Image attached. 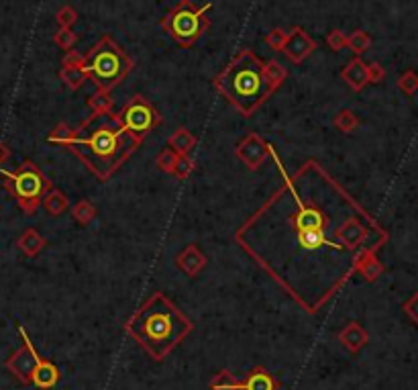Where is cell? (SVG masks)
I'll return each instance as SVG.
<instances>
[{"label":"cell","mask_w":418,"mask_h":390,"mask_svg":"<svg viewBox=\"0 0 418 390\" xmlns=\"http://www.w3.org/2000/svg\"><path fill=\"white\" fill-rule=\"evenodd\" d=\"M284 184L237 229L235 241L310 315L387 241L382 225L317 160L294 174L271 147Z\"/></svg>","instance_id":"obj_1"},{"label":"cell","mask_w":418,"mask_h":390,"mask_svg":"<svg viewBox=\"0 0 418 390\" xmlns=\"http://www.w3.org/2000/svg\"><path fill=\"white\" fill-rule=\"evenodd\" d=\"M141 143L143 139L125 129L119 115H112L110 111L90 115L74 131L67 149L78 156L98 180L106 182L141 147Z\"/></svg>","instance_id":"obj_2"},{"label":"cell","mask_w":418,"mask_h":390,"mask_svg":"<svg viewBox=\"0 0 418 390\" xmlns=\"http://www.w3.org/2000/svg\"><path fill=\"white\" fill-rule=\"evenodd\" d=\"M192 327V321L165 294L156 293L133 313L125 329L151 358L163 359Z\"/></svg>","instance_id":"obj_3"},{"label":"cell","mask_w":418,"mask_h":390,"mask_svg":"<svg viewBox=\"0 0 418 390\" xmlns=\"http://www.w3.org/2000/svg\"><path fill=\"white\" fill-rule=\"evenodd\" d=\"M263 65L265 62L253 51L243 49L212 82L219 95H223L245 117H251L278 90L267 80Z\"/></svg>","instance_id":"obj_4"},{"label":"cell","mask_w":418,"mask_h":390,"mask_svg":"<svg viewBox=\"0 0 418 390\" xmlns=\"http://www.w3.org/2000/svg\"><path fill=\"white\" fill-rule=\"evenodd\" d=\"M84 70L88 78L94 80L98 90L110 92L129 76L133 60L110 35H102L97 45L84 56Z\"/></svg>","instance_id":"obj_5"},{"label":"cell","mask_w":418,"mask_h":390,"mask_svg":"<svg viewBox=\"0 0 418 390\" xmlns=\"http://www.w3.org/2000/svg\"><path fill=\"white\" fill-rule=\"evenodd\" d=\"M2 178L6 193L17 200L21 211L27 215H35L45 195L53 188L47 176L31 160L21 163L15 172H2Z\"/></svg>","instance_id":"obj_6"},{"label":"cell","mask_w":418,"mask_h":390,"mask_svg":"<svg viewBox=\"0 0 418 390\" xmlns=\"http://www.w3.org/2000/svg\"><path fill=\"white\" fill-rule=\"evenodd\" d=\"M212 4H202L196 6L192 0H182L176 8H172L163 21L161 29L167 33L176 43L190 47L194 45L210 27V19L206 17Z\"/></svg>","instance_id":"obj_7"},{"label":"cell","mask_w":418,"mask_h":390,"mask_svg":"<svg viewBox=\"0 0 418 390\" xmlns=\"http://www.w3.org/2000/svg\"><path fill=\"white\" fill-rule=\"evenodd\" d=\"M19 331H21V335H23V339H25V346H23L12 358L8 359V368H10L23 382H33V384H37L39 389H51V387L58 382V378H60L58 368H56L51 361L39 358V354L35 352L31 339L27 337V331H25L23 327H21Z\"/></svg>","instance_id":"obj_8"},{"label":"cell","mask_w":418,"mask_h":390,"mask_svg":"<svg viewBox=\"0 0 418 390\" xmlns=\"http://www.w3.org/2000/svg\"><path fill=\"white\" fill-rule=\"evenodd\" d=\"M119 121L125 129L143 139L147 133H151L160 125L161 117L147 98L141 95H133L123 104V108L119 113Z\"/></svg>","instance_id":"obj_9"},{"label":"cell","mask_w":418,"mask_h":390,"mask_svg":"<svg viewBox=\"0 0 418 390\" xmlns=\"http://www.w3.org/2000/svg\"><path fill=\"white\" fill-rule=\"evenodd\" d=\"M235 154L249 170H258L259 165L271 156V145L265 143L258 133H249L241 139Z\"/></svg>","instance_id":"obj_10"},{"label":"cell","mask_w":418,"mask_h":390,"mask_svg":"<svg viewBox=\"0 0 418 390\" xmlns=\"http://www.w3.org/2000/svg\"><path fill=\"white\" fill-rule=\"evenodd\" d=\"M317 49V43L315 39L304 31L302 27H294L288 33V39L284 43V54L292 64H302L308 56H312Z\"/></svg>","instance_id":"obj_11"},{"label":"cell","mask_w":418,"mask_h":390,"mask_svg":"<svg viewBox=\"0 0 418 390\" xmlns=\"http://www.w3.org/2000/svg\"><path fill=\"white\" fill-rule=\"evenodd\" d=\"M176 263H178V268L184 272V274H188L190 278L194 276H198L202 270H204V266H206V256L198 250V245H186L180 254H178V258H176Z\"/></svg>","instance_id":"obj_12"},{"label":"cell","mask_w":418,"mask_h":390,"mask_svg":"<svg viewBox=\"0 0 418 390\" xmlns=\"http://www.w3.org/2000/svg\"><path fill=\"white\" fill-rule=\"evenodd\" d=\"M341 76H343V80L347 82V86L355 90V92H359V90H363L367 84H369V76H367V64L361 60V58H357L355 56L353 60L349 62V64L343 67V72H341Z\"/></svg>","instance_id":"obj_13"},{"label":"cell","mask_w":418,"mask_h":390,"mask_svg":"<svg viewBox=\"0 0 418 390\" xmlns=\"http://www.w3.org/2000/svg\"><path fill=\"white\" fill-rule=\"evenodd\" d=\"M17 245H19V250L25 254V256H37L45 245H47V241H45V237L37 231V229H27V231H23V235L17 239Z\"/></svg>","instance_id":"obj_14"},{"label":"cell","mask_w":418,"mask_h":390,"mask_svg":"<svg viewBox=\"0 0 418 390\" xmlns=\"http://www.w3.org/2000/svg\"><path fill=\"white\" fill-rule=\"evenodd\" d=\"M194 145H196V137L186 127H180L176 133H172L169 139H167V147L174 149L178 156H190Z\"/></svg>","instance_id":"obj_15"},{"label":"cell","mask_w":418,"mask_h":390,"mask_svg":"<svg viewBox=\"0 0 418 390\" xmlns=\"http://www.w3.org/2000/svg\"><path fill=\"white\" fill-rule=\"evenodd\" d=\"M278 384L274 380L271 374H267L265 370H253L243 382H239V390H276Z\"/></svg>","instance_id":"obj_16"},{"label":"cell","mask_w":418,"mask_h":390,"mask_svg":"<svg viewBox=\"0 0 418 390\" xmlns=\"http://www.w3.org/2000/svg\"><path fill=\"white\" fill-rule=\"evenodd\" d=\"M341 341L345 343L347 350L359 352V350L365 346V341H367V333L363 331V327L361 325L349 323V325L343 329V333H341Z\"/></svg>","instance_id":"obj_17"},{"label":"cell","mask_w":418,"mask_h":390,"mask_svg":"<svg viewBox=\"0 0 418 390\" xmlns=\"http://www.w3.org/2000/svg\"><path fill=\"white\" fill-rule=\"evenodd\" d=\"M41 206H43L51 217H60L62 213H65V209L69 206V200H67V196H65L62 190L51 188V190L45 195V198H43Z\"/></svg>","instance_id":"obj_18"},{"label":"cell","mask_w":418,"mask_h":390,"mask_svg":"<svg viewBox=\"0 0 418 390\" xmlns=\"http://www.w3.org/2000/svg\"><path fill=\"white\" fill-rule=\"evenodd\" d=\"M357 272H359L367 282H376V280L384 274V263L378 260L376 254H369L367 258H363V261L359 263Z\"/></svg>","instance_id":"obj_19"},{"label":"cell","mask_w":418,"mask_h":390,"mask_svg":"<svg viewBox=\"0 0 418 390\" xmlns=\"http://www.w3.org/2000/svg\"><path fill=\"white\" fill-rule=\"evenodd\" d=\"M60 80L64 82L67 88L78 90V88L88 80V74H86L84 67H67V65H62V70H60Z\"/></svg>","instance_id":"obj_20"},{"label":"cell","mask_w":418,"mask_h":390,"mask_svg":"<svg viewBox=\"0 0 418 390\" xmlns=\"http://www.w3.org/2000/svg\"><path fill=\"white\" fill-rule=\"evenodd\" d=\"M72 217L74 221H78L80 225H88L97 219V206L90 200H80L74 209H72Z\"/></svg>","instance_id":"obj_21"},{"label":"cell","mask_w":418,"mask_h":390,"mask_svg":"<svg viewBox=\"0 0 418 390\" xmlns=\"http://www.w3.org/2000/svg\"><path fill=\"white\" fill-rule=\"evenodd\" d=\"M369 45H371V37H369V33L361 31V29H357V31H353L349 37H347V47L353 51L357 58H359L361 54H365V51L369 49Z\"/></svg>","instance_id":"obj_22"},{"label":"cell","mask_w":418,"mask_h":390,"mask_svg":"<svg viewBox=\"0 0 418 390\" xmlns=\"http://www.w3.org/2000/svg\"><path fill=\"white\" fill-rule=\"evenodd\" d=\"M357 125H359V119H357V115H355L353 111H349V108L339 111V115L335 117V127L339 131H343V133H351V131L357 129Z\"/></svg>","instance_id":"obj_23"},{"label":"cell","mask_w":418,"mask_h":390,"mask_svg":"<svg viewBox=\"0 0 418 390\" xmlns=\"http://www.w3.org/2000/svg\"><path fill=\"white\" fill-rule=\"evenodd\" d=\"M88 106H90L94 113H110V111H112V98H110V92L97 90L92 97L88 98Z\"/></svg>","instance_id":"obj_24"},{"label":"cell","mask_w":418,"mask_h":390,"mask_svg":"<svg viewBox=\"0 0 418 390\" xmlns=\"http://www.w3.org/2000/svg\"><path fill=\"white\" fill-rule=\"evenodd\" d=\"M263 70H265V76H267V80L276 86V88H280L282 84H284V80H286V70H284V65L280 64V62H265L263 65Z\"/></svg>","instance_id":"obj_25"},{"label":"cell","mask_w":418,"mask_h":390,"mask_svg":"<svg viewBox=\"0 0 418 390\" xmlns=\"http://www.w3.org/2000/svg\"><path fill=\"white\" fill-rule=\"evenodd\" d=\"M398 88L404 92V95H408V97H412L415 92H418V74L415 70H406L400 78H398Z\"/></svg>","instance_id":"obj_26"},{"label":"cell","mask_w":418,"mask_h":390,"mask_svg":"<svg viewBox=\"0 0 418 390\" xmlns=\"http://www.w3.org/2000/svg\"><path fill=\"white\" fill-rule=\"evenodd\" d=\"M72 135H74V129L69 125H65V123H60V125H56V129L47 135V141L67 147V143L72 141Z\"/></svg>","instance_id":"obj_27"},{"label":"cell","mask_w":418,"mask_h":390,"mask_svg":"<svg viewBox=\"0 0 418 390\" xmlns=\"http://www.w3.org/2000/svg\"><path fill=\"white\" fill-rule=\"evenodd\" d=\"M194 172V160L190 156H178V160H176V165H174V176L176 178H180V180H186L190 174Z\"/></svg>","instance_id":"obj_28"},{"label":"cell","mask_w":418,"mask_h":390,"mask_svg":"<svg viewBox=\"0 0 418 390\" xmlns=\"http://www.w3.org/2000/svg\"><path fill=\"white\" fill-rule=\"evenodd\" d=\"M286 39H288V33L284 31V29H280V27L271 29V31L265 35V43H267L274 51H282Z\"/></svg>","instance_id":"obj_29"},{"label":"cell","mask_w":418,"mask_h":390,"mask_svg":"<svg viewBox=\"0 0 418 390\" xmlns=\"http://www.w3.org/2000/svg\"><path fill=\"white\" fill-rule=\"evenodd\" d=\"M53 41H56V45H58L60 49L69 51V49L74 47V43L78 41V37H76V33L72 31V29H62V27H60V31L53 35Z\"/></svg>","instance_id":"obj_30"},{"label":"cell","mask_w":418,"mask_h":390,"mask_svg":"<svg viewBox=\"0 0 418 390\" xmlns=\"http://www.w3.org/2000/svg\"><path fill=\"white\" fill-rule=\"evenodd\" d=\"M176 160H178V154L174 149H163L160 156H158V168L165 174H172L174 172V165H176Z\"/></svg>","instance_id":"obj_31"},{"label":"cell","mask_w":418,"mask_h":390,"mask_svg":"<svg viewBox=\"0 0 418 390\" xmlns=\"http://www.w3.org/2000/svg\"><path fill=\"white\" fill-rule=\"evenodd\" d=\"M56 19H58V25H60L62 29H72V25L78 21V13H76L72 6H62V8L58 10Z\"/></svg>","instance_id":"obj_32"},{"label":"cell","mask_w":418,"mask_h":390,"mask_svg":"<svg viewBox=\"0 0 418 390\" xmlns=\"http://www.w3.org/2000/svg\"><path fill=\"white\" fill-rule=\"evenodd\" d=\"M326 43H328V47H331L333 51H341V49L347 47V35L343 31H339V29H335V31L328 33Z\"/></svg>","instance_id":"obj_33"},{"label":"cell","mask_w":418,"mask_h":390,"mask_svg":"<svg viewBox=\"0 0 418 390\" xmlns=\"http://www.w3.org/2000/svg\"><path fill=\"white\" fill-rule=\"evenodd\" d=\"M212 389L215 390H239V382L228 374V372H223L215 382H212Z\"/></svg>","instance_id":"obj_34"},{"label":"cell","mask_w":418,"mask_h":390,"mask_svg":"<svg viewBox=\"0 0 418 390\" xmlns=\"http://www.w3.org/2000/svg\"><path fill=\"white\" fill-rule=\"evenodd\" d=\"M367 76H369V84H380L386 78V70L380 64H367Z\"/></svg>","instance_id":"obj_35"},{"label":"cell","mask_w":418,"mask_h":390,"mask_svg":"<svg viewBox=\"0 0 418 390\" xmlns=\"http://www.w3.org/2000/svg\"><path fill=\"white\" fill-rule=\"evenodd\" d=\"M402 309H404V313L415 321V323H418V293H415L404 304H402Z\"/></svg>","instance_id":"obj_36"},{"label":"cell","mask_w":418,"mask_h":390,"mask_svg":"<svg viewBox=\"0 0 418 390\" xmlns=\"http://www.w3.org/2000/svg\"><path fill=\"white\" fill-rule=\"evenodd\" d=\"M62 65H67V67H84V56L78 54V51H74V49H69V51H65Z\"/></svg>","instance_id":"obj_37"},{"label":"cell","mask_w":418,"mask_h":390,"mask_svg":"<svg viewBox=\"0 0 418 390\" xmlns=\"http://www.w3.org/2000/svg\"><path fill=\"white\" fill-rule=\"evenodd\" d=\"M8 156H10V152H8V147H6V145H4V143H2V141H0V165H2V163L6 162V160H8Z\"/></svg>","instance_id":"obj_38"}]
</instances>
